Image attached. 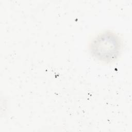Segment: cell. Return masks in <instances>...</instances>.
<instances>
[{"mask_svg":"<svg viewBox=\"0 0 132 132\" xmlns=\"http://www.w3.org/2000/svg\"><path fill=\"white\" fill-rule=\"evenodd\" d=\"M122 42L120 37L111 31L97 35L91 41L90 51L98 61L109 62L116 60L121 53Z\"/></svg>","mask_w":132,"mask_h":132,"instance_id":"obj_1","label":"cell"}]
</instances>
